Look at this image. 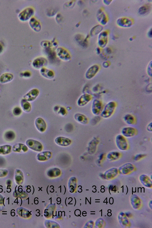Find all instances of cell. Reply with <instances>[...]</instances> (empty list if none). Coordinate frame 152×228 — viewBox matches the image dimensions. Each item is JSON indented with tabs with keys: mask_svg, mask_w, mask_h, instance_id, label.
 Instances as JSON below:
<instances>
[{
	"mask_svg": "<svg viewBox=\"0 0 152 228\" xmlns=\"http://www.w3.org/2000/svg\"><path fill=\"white\" fill-rule=\"evenodd\" d=\"M115 142L117 147L121 151H125L129 148V143L126 138L121 134L116 136Z\"/></svg>",
	"mask_w": 152,
	"mask_h": 228,
	"instance_id": "obj_1",
	"label": "cell"
},
{
	"mask_svg": "<svg viewBox=\"0 0 152 228\" xmlns=\"http://www.w3.org/2000/svg\"><path fill=\"white\" fill-rule=\"evenodd\" d=\"M14 76L13 74L10 73H5L2 74L0 76V83L4 84L10 82L13 79Z\"/></svg>",
	"mask_w": 152,
	"mask_h": 228,
	"instance_id": "obj_14",
	"label": "cell"
},
{
	"mask_svg": "<svg viewBox=\"0 0 152 228\" xmlns=\"http://www.w3.org/2000/svg\"><path fill=\"white\" fill-rule=\"evenodd\" d=\"M0 90H1V87H0Z\"/></svg>",
	"mask_w": 152,
	"mask_h": 228,
	"instance_id": "obj_34",
	"label": "cell"
},
{
	"mask_svg": "<svg viewBox=\"0 0 152 228\" xmlns=\"http://www.w3.org/2000/svg\"><path fill=\"white\" fill-rule=\"evenodd\" d=\"M134 169V167L133 165L131 163H126L121 166L119 170L120 171L124 172H128L131 171Z\"/></svg>",
	"mask_w": 152,
	"mask_h": 228,
	"instance_id": "obj_23",
	"label": "cell"
},
{
	"mask_svg": "<svg viewBox=\"0 0 152 228\" xmlns=\"http://www.w3.org/2000/svg\"><path fill=\"white\" fill-rule=\"evenodd\" d=\"M115 102H111L108 103L104 107L100 113L101 116L104 118L110 117L113 114L116 107Z\"/></svg>",
	"mask_w": 152,
	"mask_h": 228,
	"instance_id": "obj_2",
	"label": "cell"
},
{
	"mask_svg": "<svg viewBox=\"0 0 152 228\" xmlns=\"http://www.w3.org/2000/svg\"><path fill=\"white\" fill-rule=\"evenodd\" d=\"M121 132V134L126 138H131L136 135L137 131L135 128L132 126H128L123 128Z\"/></svg>",
	"mask_w": 152,
	"mask_h": 228,
	"instance_id": "obj_4",
	"label": "cell"
},
{
	"mask_svg": "<svg viewBox=\"0 0 152 228\" xmlns=\"http://www.w3.org/2000/svg\"><path fill=\"white\" fill-rule=\"evenodd\" d=\"M152 123L151 122L149 123L146 126V129L147 131L149 132H152Z\"/></svg>",
	"mask_w": 152,
	"mask_h": 228,
	"instance_id": "obj_29",
	"label": "cell"
},
{
	"mask_svg": "<svg viewBox=\"0 0 152 228\" xmlns=\"http://www.w3.org/2000/svg\"><path fill=\"white\" fill-rule=\"evenodd\" d=\"M13 152L18 153H25L28 150L26 145L20 143H17L14 145L12 148Z\"/></svg>",
	"mask_w": 152,
	"mask_h": 228,
	"instance_id": "obj_8",
	"label": "cell"
},
{
	"mask_svg": "<svg viewBox=\"0 0 152 228\" xmlns=\"http://www.w3.org/2000/svg\"><path fill=\"white\" fill-rule=\"evenodd\" d=\"M41 72L42 75L47 78H51L54 76L53 72L46 69L42 68L41 69Z\"/></svg>",
	"mask_w": 152,
	"mask_h": 228,
	"instance_id": "obj_24",
	"label": "cell"
},
{
	"mask_svg": "<svg viewBox=\"0 0 152 228\" xmlns=\"http://www.w3.org/2000/svg\"><path fill=\"white\" fill-rule=\"evenodd\" d=\"M145 156V155L142 154H138L135 156L134 157V159L135 160H138L141 159Z\"/></svg>",
	"mask_w": 152,
	"mask_h": 228,
	"instance_id": "obj_28",
	"label": "cell"
},
{
	"mask_svg": "<svg viewBox=\"0 0 152 228\" xmlns=\"http://www.w3.org/2000/svg\"><path fill=\"white\" fill-rule=\"evenodd\" d=\"M91 99V96L90 95L85 94L82 95L79 98L78 102V105L80 106H83L86 105Z\"/></svg>",
	"mask_w": 152,
	"mask_h": 228,
	"instance_id": "obj_15",
	"label": "cell"
},
{
	"mask_svg": "<svg viewBox=\"0 0 152 228\" xmlns=\"http://www.w3.org/2000/svg\"><path fill=\"white\" fill-rule=\"evenodd\" d=\"M34 14L33 9L31 8H28L25 9L20 14V19L24 21L28 19Z\"/></svg>",
	"mask_w": 152,
	"mask_h": 228,
	"instance_id": "obj_10",
	"label": "cell"
},
{
	"mask_svg": "<svg viewBox=\"0 0 152 228\" xmlns=\"http://www.w3.org/2000/svg\"><path fill=\"white\" fill-rule=\"evenodd\" d=\"M2 49V46L0 45V53L1 52Z\"/></svg>",
	"mask_w": 152,
	"mask_h": 228,
	"instance_id": "obj_33",
	"label": "cell"
},
{
	"mask_svg": "<svg viewBox=\"0 0 152 228\" xmlns=\"http://www.w3.org/2000/svg\"><path fill=\"white\" fill-rule=\"evenodd\" d=\"M56 143L57 145L63 147H66L69 145L71 143V140L68 138L58 136L56 137L54 140Z\"/></svg>",
	"mask_w": 152,
	"mask_h": 228,
	"instance_id": "obj_7",
	"label": "cell"
},
{
	"mask_svg": "<svg viewBox=\"0 0 152 228\" xmlns=\"http://www.w3.org/2000/svg\"><path fill=\"white\" fill-rule=\"evenodd\" d=\"M59 112L61 114L63 115H64L66 113V111L65 109L63 107L61 108Z\"/></svg>",
	"mask_w": 152,
	"mask_h": 228,
	"instance_id": "obj_31",
	"label": "cell"
},
{
	"mask_svg": "<svg viewBox=\"0 0 152 228\" xmlns=\"http://www.w3.org/2000/svg\"><path fill=\"white\" fill-rule=\"evenodd\" d=\"M20 105L23 110L25 112L29 113L31 110V106L29 102L23 99L20 102Z\"/></svg>",
	"mask_w": 152,
	"mask_h": 228,
	"instance_id": "obj_20",
	"label": "cell"
},
{
	"mask_svg": "<svg viewBox=\"0 0 152 228\" xmlns=\"http://www.w3.org/2000/svg\"><path fill=\"white\" fill-rule=\"evenodd\" d=\"M26 144L28 147L36 152H41L43 148V146L41 142L35 140L28 139L26 141Z\"/></svg>",
	"mask_w": 152,
	"mask_h": 228,
	"instance_id": "obj_3",
	"label": "cell"
},
{
	"mask_svg": "<svg viewBox=\"0 0 152 228\" xmlns=\"http://www.w3.org/2000/svg\"><path fill=\"white\" fill-rule=\"evenodd\" d=\"M75 119L79 123L83 124L88 123V118L83 114L78 113L74 115Z\"/></svg>",
	"mask_w": 152,
	"mask_h": 228,
	"instance_id": "obj_17",
	"label": "cell"
},
{
	"mask_svg": "<svg viewBox=\"0 0 152 228\" xmlns=\"http://www.w3.org/2000/svg\"><path fill=\"white\" fill-rule=\"evenodd\" d=\"M35 127L37 130L41 132H44L47 128V124L45 121L41 117L37 118L35 121Z\"/></svg>",
	"mask_w": 152,
	"mask_h": 228,
	"instance_id": "obj_6",
	"label": "cell"
},
{
	"mask_svg": "<svg viewBox=\"0 0 152 228\" xmlns=\"http://www.w3.org/2000/svg\"><path fill=\"white\" fill-rule=\"evenodd\" d=\"M15 137V133L12 131H8L4 134V137L6 140L9 141L13 140Z\"/></svg>",
	"mask_w": 152,
	"mask_h": 228,
	"instance_id": "obj_25",
	"label": "cell"
},
{
	"mask_svg": "<svg viewBox=\"0 0 152 228\" xmlns=\"http://www.w3.org/2000/svg\"><path fill=\"white\" fill-rule=\"evenodd\" d=\"M99 67L97 65H94L90 67L86 73V77L88 79L93 77L98 71Z\"/></svg>",
	"mask_w": 152,
	"mask_h": 228,
	"instance_id": "obj_13",
	"label": "cell"
},
{
	"mask_svg": "<svg viewBox=\"0 0 152 228\" xmlns=\"http://www.w3.org/2000/svg\"><path fill=\"white\" fill-rule=\"evenodd\" d=\"M56 53L58 56L62 60L64 61H68L70 59V56L65 50L63 48H59L57 49Z\"/></svg>",
	"mask_w": 152,
	"mask_h": 228,
	"instance_id": "obj_11",
	"label": "cell"
},
{
	"mask_svg": "<svg viewBox=\"0 0 152 228\" xmlns=\"http://www.w3.org/2000/svg\"><path fill=\"white\" fill-rule=\"evenodd\" d=\"M22 112L21 109L18 107H15L13 110V113L15 116L19 115L21 114Z\"/></svg>",
	"mask_w": 152,
	"mask_h": 228,
	"instance_id": "obj_26",
	"label": "cell"
},
{
	"mask_svg": "<svg viewBox=\"0 0 152 228\" xmlns=\"http://www.w3.org/2000/svg\"><path fill=\"white\" fill-rule=\"evenodd\" d=\"M124 120L127 124L130 125L134 124L135 122L134 117L130 114L125 115L124 117Z\"/></svg>",
	"mask_w": 152,
	"mask_h": 228,
	"instance_id": "obj_22",
	"label": "cell"
},
{
	"mask_svg": "<svg viewBox=\"0 0 152 228\" xmlns=\"http://www.w3.org/2000/svg\"><path fill=\"white\" fill-rule=\"evenodd\" d=\"M52 153L49 151L40 152L37 154V158L39 161H45L49 159L51 157Z\"/></svg>",
	"mask_w": 152,
	"mask_h": 228,
	"instance_id": "obj_12",
	"label": "cell"
},
{
	"mask_svg": "<svg viewBox=\"0 0 152 228\" xmlns=\"http://www.w3.org/2000/svg\"><path fill=\"white\" fill-rule=\"evenodd\" d=\"M121 153L118 151H113L109 152L106 155L107 159L110 161H113L119 159L121 156Z\"/></svg>",
	"mask_w": 152,
	"mask_h": 228,
	"instance_id": "obj_16",
	"label": "cell"
},
{
	"mask_svg": "<svg viewBox=\"0 0 152 228\" xmlns=\"http://www.w3.org/2000/svg\"><path fill=\"white\" fill-rule=\"evenodd\" d=\"M12 146L9 145L0 146V154L6 155L10 153L12 150Z\"/></svg>",
	"mask_w": 152,
	"mask_h": 228,
	"instance_id": "obj_19",
	"label": "cell"
},
{
	"mask_svg": "<svg viewBox=\"0 0 152 228\" xmlns=\"http://www.w3.org/2000/svg\"><path fill=\"white\" fill-rule=\"evenodd\" d=\"M30 24L34 31H39L41 28V26L39 23L34 18H32L30 21Z\"/></svg>",
	"mask_w": 152,
	"mask_h": 228,
	"instance_id": "obj_21",
	"label": "cell"
},
{
	"mask_svg": "<svg viewBox=\"0 0 152 228\" xmlns=\"http://www.w3.org/2000/svg\"><path fill=\"white\" fill-rule=\"evenodd\" d=\"M39 94L38 90L36 88H34L25 94L23 96V99L29 102H32L37 98Z\"/></svg>",
	"mask_w": 152,
	"mask_h": 228,
	"instance_id": "obj_5",
	"label": "cell"
},
{
	"mask_svg": "<svg viewBox=\"0 0 152 228\" xmlns=\"http://www.w3.org/2000/svg\"><path fill=\"white\" fill-rule=\"evenodd\" d=\"M7 172L8 171L6 170L0 169V177L6 175Z\"/></svg>",
	"mask_w": 152,
	"mask_h": 228,
	"instance_id": "obj_27",
	"label": "cell"
},
{
	"mask_svg": "<svg viewBox=\"0 0 152 228\" xmlns=\"http://www.w3.org/2000/svg\"><path fill=\"white\" fill-rule=\"evenodd\" d=\"M46 61L44 58L40 57L35 59L32 63L33 66L36 68H41L44 66Z\"/></svg>",
	"mask_w": 152,
	"mask_h": 228,
	"instance_id": "obj_18",
	"label": "cell"
},
{
	"mask_svg": "<svg viewBox=\"0 0 152 228\" xmlns=\"http://www.w3.org/2000/svg\"><path fill=\"white\" fill-rule=\"evenodd\" d=\"M102 109L101 103L99 101L95 99L92 103L91 110L92 113L97 115L100 114Z\"/></svg>",
	"mask_w": 152,
	"mask_h": 228,
	"instance_id": "obj_9",
	"label": "cell"
},
{
	"mask_svg": "<svg viewBox=\"0 0 152 228\" xmlns=\"http://www.w3.org/2000/svg\"><path fill=\"white\" fill-rule=\"evenodd\" d=\"M23 76L25 77H28L30 76V73L28 72H26L23 74Z\"/></svg>",
	"mask_w": 152,
	"mask_h": 228,
	"instance_id": "obj_32",
	"label": "cell"
},
{
	"mask_svg": "<svg viewBox=\"0 0 152 228\" xmlns=\"http://www.w3.org/2000/svg\"><path fill=\"white\" fill-rule=\"evenodd\" d=\"M151 63H150V64L148 66V74L149 75V76H151V72H152V69H151Z\"/></svg>",
	"mask_w": 152,
	"mask_h": 228,
	"instance_id": "obj_30",
	"label": "cell"
}]
</instances>
